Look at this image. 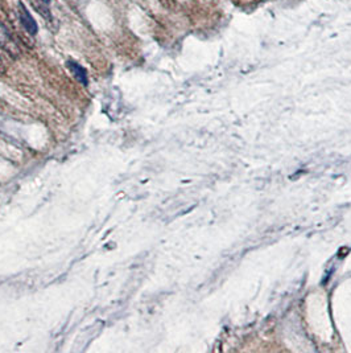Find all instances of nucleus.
Wrapping results in <instances>:
<instances>
[{"mask_svg": "<svg viewBox=\"0 0 351 353\" xmlns=\"http://www.w3.org/2000/svg\"><path fill=\"white\" fill-rule=\"evenodd\" d=\"M0 48L14 58H16L20 54V48L17 45L16 40L11 34L8 28L2 23H0Z\"/></svg>", "mask_w": 351, "mask_h": 353, "instance_id": "obj_1", "label": "nucleus"}, {"mask_svg": "<svg viewBox=\"0 0 351 353\" xmlns=\"http://www.w3.org/2000/svg\"><path fill=\"white\" fill-rule=\"evenodd\" d=\"M17 14H19V20H20L21 25L24 27V29L27 30L28 33L34 36L38 30L37 27L36 20L33 19V16L30 15V12L28 11V8L25 7V4L23 2H19L17 3Z\"/></svg>", "mask_w": 351, "mask_h": 353, "instance_id": "obj_2", "label": "nucleus"}, {"mask_svg": "<svg viewBox=\"0 0 351 353\" xmlns=\"http://www.w3.org/2000/svg\"><path fill=\"white\" fill-rule=\"evenodd\" d=\"M67 67L70 69L74 78H75L80 84H82L84 86H87V84H89V78H87V72L84 66H81V65L77 64L75 61H67Z\"/></svg>", "mask_w": 351, "mask_h": 353, "instance_id": "obj_3", "label": "nucleus"}, {"mask_svg": "<svg viewBox=\"0 0 351 353\" xmlns=\"http://www.w3.org/2000/svg\"><path fill=\"white\" fill-rule=\"evenodd\" d=\"M3 62H2V58H0V72H3Z\"/></svg>", "mask_w": 351, "mask_h": 353, "instance_id": "obj_4", "label": "nucleus"}, {"mask_svg": "<svg viewBox=\"0 0 351 353\" xmlns=\"http://www.w3.org/2000/svg\"><path fill=\"white\" fill-rule=\"evenodd\" d=\"M43 2H45V3H47V4L50 3V0H43Z\"/></svg>", "mask_w": 351, "mask_h": 353, "instance_id": "obj_5", "label": "nucleus"}]
</instances>
